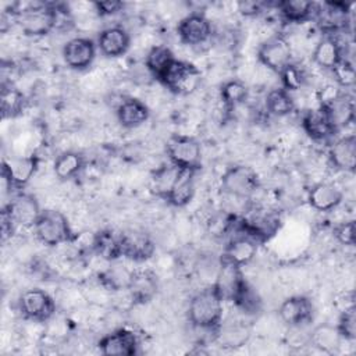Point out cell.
<instances>
[{"instance_id": "obj_6", "label": "cell", "mask_w": 356, "mask_h": 356, "mask_svg": "<svg viewBox=\"0 0 356 356\" xmlns=\"http://www.w3.org/2000/svg\"><path fill=\"white\" fill-rule=\"evenodd\" d=\"M259 186V177L249 165H232L221 177V188L231 196L249 197Z\"/></svg>"}, {"instance_id": "obj_21", "label": "cell", "mask_w": 356, "mask_h": 356, "mask_svg": "<svg viewBox=\"0 0 356 356\" xmlns=\"http://www.w3.org/2000/svg\"><path fill=\"white\" fill-rule=\"evenodd\" d=\"M328 157L337 170L353 172L356 167V136L350 134L337 139L330 147Z\"/></svg>"}, {"instance_id": "obj_31", "label": "cell", "mask_w": 356, "mask_h": 356, "mask_svg": "<svg viewBox=\"0 0 356 356\" xmlns=\"http://www.w3.org/2000/svg\"><path fill=\"white\" fill-rule=\"evenodd\" d=\"M321 106L327 108L337 129H339L341 127H346L348 124L355 121V104L353 100L346 95L339 93L331 102Z\"/></svg>"}, {"instance_id": "obj_14", "label": "cell", "mask_w": 356, "mask_h": 356, "mask_svg": "<svg viewBox=\"0 0 356 356\" xmlns=\"http://www.w3.org/2000/svg\"><path fill=\"white\" fill-rule=\"evenodd\" d=\"M121 249L122 257L142 263L154 254L156 245L146 232L131 229L121 232Z\"/></svg>"}, {"instance_id": "obj_40", "label": "cell", "mask_w": 356, "mask_h": 356, "mask_svg": "<svg viewBox=\"0 0 356 356\" xmlns=\"http://www.w3.org/2000/svg\"><path fill=\"white\" fill-rule=\"evenodd\" d=\"M337 330L343 339L353 341L356 338V312L353 306L342 312L337 324Z\"/></svg>"}, {"instance_id": "obj_28", "label": "cell", "mask_w": 356, "mask_h": 356, "mask_svg": "<svg viewBox=\"0 0 356 356\" xmlns=\"http://www.w3.org/2000/svg\"><path fill=\"white\" fill-rule=\"evenodd\" d=\"M243 278L245 277L241 271V267L234 266L231 263L220 261V270L214 286L217 288L224 300H231Z\"/></svg>"}, {"instance_id": "obj_13", "label": "cell", "mask_w": 356, "mask_h": 356, "mask_svg": "<svg viewBox=\"0 0 356 356\" xmlns=\"http://www.w3.org/2000/svg\"><path fill=\"white\" fill-rule=\"evenodd\" d=\"M138 338L127 328H118L97 342L99 352L104 356H132L138 352Z\"/></svg>"}, {"instance_id": "obj_10", "label": "cell", "mask_w": 356, "mask_h": 356, "mask_svg": "<svg viewBox=\"0 0 356 356\" xmlns=\"http://www.w3.org/2000/svg\"><path fill=\"white\" fill-rule=\"evenodd\" d=\"M292 49L288 39L275 35L264 40L257 49V60L268 70L280 74L281 70L291 63Z\"/></svg>"}, {"instance_id": "obj_17", "label": "cell", "mask_w": 356, "mask_h": 356, "mask_svg": "<svg viewBox=\"0 0 356 356\" xmlns=\"http://www.w3.org/2000/svg\"><path fill=\"white\" fill-rule=\"evenodd\" d=\"M313 312L314 307L312 300L303 295L286 298L278 309L280 318L289 327H299L309 323L313 317Z\"/></svg>"}, {"instance_id": "obj_2", "label": "cell", "mask_w": 356, "mask_h": 356, "mask_svg": "<svg viewBox=\"0 0 356 356\" xmlns=\"http://www.w3.org/2000/svg\"><path fill=\"white\" fill-rule=\"evenodd\" d=\"M33 228L38 239L47 246H57L74 238L68 218L54 209L42 210Z\"/></svg>"}, {"instance_id": "obj_36", "label": "cell", "mask_w": 356, "mask_h": 356, "mask_svg": "<svg viewBox=\"0 0 356 356\" xmlns=\"http://www.w3.org/2000/svg\"><path fill=\"white\" fill-rule=\"evenodd\" d=\"M248 86L241 79L225 81L220 88V97L228 110L242 104L248 99Z\"/></svg>"}, {"instance_id": "obj_1", "label": "cell", "mask_w": 356, "mask_h": 356, "mask_svg": "<svg viewBox=\"0 0 356 356\" xmlns=\"http://www.w3.org/2000/svg\"><path fill=\"white\" fill-rule=\"evenodd\" d=\"M222 296L213 285L192 296L188 306V318L197 330L218 331L222 318Z\"/></svg>"}, {"instance_id": "obj_18", "label": "cell", "mask_w": 356, "mask_h": 356, "mask_svg": "<svg viewBox=\"0 0 356 356\" xmlns=\"http://www.w3.org/2000/svg\"><path fill=\"white\" fill-rule=\"evenodd\" d=\"M302 127L314 140H325L338 131L324 106L307 110L302 118Z\"/></svg>"}, {"instance_id": "obj_9", "label": "cell", "mask_w": 356, "mask_h": 356, "mask_svg": "<svg viewBox=\"0 0 356 356\" xmlns=\"http://www.w3.org/2000/svg\"><path fill=\"white\" fill-rule=\"evenodd\" d=\"M350 6L352 4L343 1H324L323 4H318L314 19L317 21L320 31L327 36L343 31L349 24Z\"/></svg>"}, {"instance_id": "obj_7", "label": "cell", "mask_w": 356, "mask_h": 356, "mask_svg": "<svg viewBox=\"0 0 356 356\" xmlns=\"http://www.w3.org/2000/svg\"><path fill=\"white\" fill-rule=\"evenodd\" d=\"M18 310L26 320L46 321L54 314L56 303L46 291L33 288L22 292L18 299Z\"/></svg>"}, {"instance_id": "obj_16", "label": "cell", "mask_w": 356, "mask_h": 356, "mask_svg": "<svg viewBox=\"0 0 356 356\" xmlns=\"http://www.w3.org/2000/svg\"><path fill=\"white\" fill-rule=\"evenodd\" d=\"M3 209L10 214L15 225L35 227L38 217L40 214V207L38 200L28 193H19L14 196Z\"/></svg>"}, {"instance_id": "obj_15", "label": "cell", "mask_w": 356, "mask_h": 356, "mask_svg": "<svg viewBox=\"0 0 356 356\" xmlns=\"http://www.w3.org/2000/svg\"><path fill=\"white\" fill-rule=\"evenodd\" d=\"M96 46L104 57L117 58L124 56L129 50L131 36L124 26L113 25V26L104 28L99 33Z\"/></svg>"}, {"instance_id": "obj_11", "label": "cell", "mask_w": 356, "mask_h": 356, "mask_svg": "<svg viewBox=\"0 0 356 356\" xmlns=\"http://www.w3.org/2000/svg\"><path fill=\"white\" fill-rule=\"evenodd\" d=\"M213 33L209 18L202 13H191L184 17L177 26L179 40L188 46H199L206 43Z\"/></svg>"}, {"instance_id": "obj_32", "label": "cell", "mask_w": 356, "mask_h": 356, "mask_svg": "<svg viewBox=\"0 0 356 356\" xmlns=\"http://www.w3.org/2000/svg\"><path fill=\"white\" fill-rule=\"evenodd\" d=\"M26 100L24 93L11 83H3L0 90V110L4 118H14L25 108Z\"/></svg>"}, {"instance_id": "obj_30", "label": "cell", "mask_w": 356, "mask_h": 356, "mask_svg": "<svg viewBox=\"0 0 356 356\" xmlns=\"http://www.w3.org/2000/svg\"><path fill=\"white\" fill-rule=\"evenodd\" d=\"M83 165L85 157L82 156V153L67 150L56 157L53 170L57 178H60L61 181H67L76 177L83 170Z\"/></svg>"}, {"instance_id": "obj_42", "label": "cell", "mask_w": 356, "mask_h": 356, "mask_svg": "<svg viewBox=\"0 0 356 356\" xmlns=\"http://www.w3.org/2000/svg\"><path fill=\"white\" fill-rule=\"evenodd\" d=\"M335 238L339 243L345 245V246H353L356 242V227H355V221L349 220L345 221L342 224H339L335 231Z\"/></svg>"}, {"instance_id": "obj_3", "label": "cell", "mask_w": 356, "mask_h": 356, "mask_svg": "<svg viewBox=\"0 0 356 356\" xmlns=\"http://www.w3.org/2000/svg\"><path fill=\"white\" fill-rule=\"evenodd\" d=\"M159 82L175 95H189L199 88L202 72L195 64L175 58Z\"/></svg>"}, {"instance_id": "obj_26", "label": "cell", "mask_w": 356, "mask_h": 356, "mask_svg": "<svg viewBox=\"0 0 356 356\" xmlns=\"http://www.w3.org/2000/svg\"><path fill=\"white\" fill-rule=\"evenodd\" d=\"M93 250L104 260L114 261L122 257L121 249V232L113 229H102L93 235Z\"/></svg>"}, {"instance_id": "obj_19", "label": "cell", "mask_w": 356, "mask_h": 356, "mask_svg": "<svg viewBox=\"0 0 356 356\" xmlns=\"http://www.w3.org/2000/svg\"><path fill=\"white\" fill-rule=\"evenodd\" d=\"M257 243L253 238L239 232L234 239L225 246L220 261L231 263L234 266L242 267L253 260L257 252Z\"/></svg>"}, {"instance_id": "obj_45", "label": "cell", "mask_w": 356, "mask_h": 356, "mask_svg": "<svg viewBox=\"0 0 356 356\" xmlns=\"http://www.w3.org/2000/svg\"><path fill=\"white\" fill-rule=\"evenodd\" d=\"M238 6H239L241 14H243L246 17H253V15H257L263 11L264 3H260V1H241Z\"/></svg>"}, {"instance_id": "obj_38", "label": "cell", "mask_w": 356, "mask_h": 356, "mask_svg": "<svg viewBox=\"0 0 356 356\" xmlns=\"http://www.w3.org/2000/svg\"><path fill=\"white\" fill-rule=\"evenodd\" d=\"M343 339L337 327L321 325L313 332V343L324 352H334L339 346V341Z\"/></svg>"}, {"instance_id": "obj_8", "label": "cell", "mask_w": 356, "mask_h": 356, "mask_svg": "<svg viewBox=\"0 0 356 356\" xmlns=\"http://www.w3.org/2000/svg\"><path fill=\"white\" fill-rule=\"evenodd\" d=\"M36 156H19L1 163V179L4 192L11 188H21L26 185L38 170Z\"/></svg>"}, {"instance_id": "obj_12", "label": "cell", "mask_w": 356, "mask_h": 356, "mask_svg": "<svg viewBox=\"0 0 356 356\" xmlns=\"http://www.w3.org/2000/svg\"><path fill=\"white\" fill-rule=\"evenodd\" d=\"M96 43L89 38H72L63 47L64 63L76 71L86 70L96 57Z\"/></svg>"}, {"instance_id": "obj_39", "label": "cell", "mask_w": 356, "mask_h": 356, "mask_svg": "<svg viewBox=\"0 0 356 356\" xmlns=\"http://www.w3.org/2000/svg\"><path fill=\"white\" fill-rule=\"evenodd\" d=\"M278 75L281 76V88H284L288 92L299 90L300 88H303L306 82V74L303 68L292 61L288 65H285Z\"/></svg>"}, {"instance_id": "obj_46", "label": "cell", "mask_w": 356, "mask_h": 356, "mask_svg": "<svg viewBox=\"0 0 356 356\" xmlns=\"http://www.w3.org/2000/svg\"><path fill=\"white\" fill-rule=\"evenodd\" d=\"M15 227L17 225L13 221V218L10 217V214L4 209H1V234H3V239L11 236Z\"/></svg>"}, {"instance_id": "obj_43", "label": "cell", "mask_w": 356, "mask_h": 356, "mask_svg": "<svg viewBox=\"0 0 356 356\" xmlns=\"http://www.w3.org/2000/svg\"><path fill=\"white\" fill-rule=\"evenodd\" d=\"M95 10L99 15H113L124 8V3L118 0H106V1H95Z\"/></svg>"}, {"instance_id": "obj_44", "label": "cell", "mask_w": 356, "mask_h": 356, "mask_svg": "<svg viewBox=\"0 0 356 356\" xmlns=\"http://www.w3.org/2000/svg\"><path fill=\"white\" fill-rule=\"evenodd\" d=\"M231 225H232V220L224 214L210 220V231L213 235H224Z\"/></svg>"}, {"instance_id": "obj_22", "label": "cell", "mask_w": 356, "mask_h": 356, "mask_svg": "<svg viewBox=\"0 0 356 356\" xmlns=\"http://www.w3.org/2000/svg\"><path fill=\"white\" fill-rule=\"evenodd\" d=\"M343 199L342 191L330 182H318L309 189L307 202L318 211H331L337 209Z\"/></svg>"}, {"instance_id": "obj_23", "label": "cell", "mask_w": 356, "mask_h": 356, "mask_svg": "<svg viewBox=\"0 0 356 356\" xmlns=\"http://www.w3.org/2000/svg\"><path fill=\"white\" fill-rule=\"evenodd\" d=\"M115 114L120 125L131 129L145 124L149 120L150 111L142 100L136 97H128L118 104Z\"/></svg>"}, {"instance_id": "obj_5", "label": "cell", "mask_w": 356, "mask_h": 356, "mask_svg": "<svg viewBox=\"0 0 356 356\" xmlns=\"http://www.w3.org/2000/svg\"><path fill=\"white\" fill-rule=\"evenodd\" d=\"M18 24L25 35L43 36L57 28V6L36 4L18 14Z\"/></svg>"}, {"instance_id": "obj_24", "label": "cell", "mask_w": 356, "mask_h": 356, "mask_svg": "<svg viewBox=\"0 0 356 356\" xmlns=\"http://www.w3.org/2000/svg\"><path fill=\"white\" fill-rule=\"evenodd\" d=\"M343 47L334 36L323 38L314 47L312 58L323 70L332 71L343 58Z\"/></svg>"}, {"instance_id": "obj_34", "label": "cell", "mask_w": 356, "mask_h": 356, "mask_svg": "<svg viewBox=\"0 0 356 356\" xmlns=\"http://www.w3.org/2000/svg\"><path fill=\"white\" fill-rule=\"evenodd\" d=\"M246 314H256L261 309V299L256 289L243 278L231 299Z\"/></svg>"}, {"instance_id": "obj_29", "label": "cell", "mask_w": 356, "mask_h": 356, "mask_svg": "<svg viewBox=\"0 0 356 356\" xmlns=\"http://www.w3.org/2000/svg\"><path fill=\"white\" fill-rule=\"evenodd\" d=\"M174 60L175 56L170 47L164 44H157L147 51L145 57V67L156 81H160Z\"/></svg>"}, {"instance_id": "obj_27", "label": "cell", "mask_w": 356, "mask_h": 356, "mask_svg": "<svg viewBox=\"0 0 356 356\" xmlns=\"http://www.w3.org/2000/svg\"><path fill=\"white\" fill-rule=\"evenodd\" d=\"M317 3L307 0H284L277 4L280 14L288 22H306L316 17Z\"/></svg>"}, {"instance_id": "obj_35", "label": "cell", "mask_w": 356, "mask_h": 356, "mask_svg": "<svg viewBox=\"0 0 356 356\" xmlns=\"http://www.w3.org/2000/svg\"><path fill=\"white\" fill-rule=\"evenodd\" d=\"M266 108L273 115L284 117L293 111L295 103L288 90L284 88H275L271 89L266 96Z\"/></svg>"}, {"instance_id": "obj_20", "label": "cell", "mask_w": 356, "mask_h": 356, "mask_svg": "<svg viewBox=\"0 0 356 356\" xmlns=\"http://www.w3.org/2000/svg\"><path fill=\"white\" fill-rule=\"evenodd\" d=\"M127 289L135 303H147L159 291L157 275L150 270L132 271Z\"/></svg>"}, {"instance_id": "obj_41", "label": "cell", "mask_w": 356, "mask_h": 356, "mask_svg": "<svg viewBox=\"0 0 356 356\" xmlns=\"http://www.w3.org/2000/svg\"><path fill=\"white\" fill-rule=\"evenodd\" d=\"M331 72L335 75V79L341 86L349 88L355 83V79H356L355 67L346 57H343Z\"/></svg>"}, {"instance_id": "obj_25", "label": "cell", "mask_w": 356, "mask_h": 356, "mask_svg": "<svg viewBox=\"0 0 356 356\" xmlns=\"http://www.w3.org/2000/svg\"><path fill=\"white\" fill-rule=\"evenodd\" d=\"M195 174L192 170H179V174L167 196V202L175 207H184L195 195Z\"/></svg>"}, {"instance_id": "obj_33", "label": "cell", "mask_w": 356, "mask_h": 356, "mask_svg": "<svg viewBox=\"0 0 356 356\" xmlns=\"http://www.w3.org/2000/svg\"><path fill=\"white\" fill-rule=\"evenodd\" d=\"M178 167H175L174 164H164L161 167H159L156 171H153L152 177H150V189L152 192L161 197V199H167L178 174H179Z\"/></svg>"}, {"instance_id": "obj_37", "label": "cell", "mask_w": 356, "mask_h": 356, "mask_svg": "<svg viewBox=\"0 0 356 356\" xmlns=\"http://www.w3.org/2000/svg\"><path fill=\"white\" fill-rule=\"evenodd\" d=\"M129 270H127L124 266H111L106 271H103L99 275L100 282L111 289V291H120V289H127L131 278Z\"/></svg>"}, {"instance_id": "obj_4", "label": "cell", "mask_w": 356, "mask_h": 356, "mask_svg": "<svg viewBox=\"0 0 356 356\" xmlns=\"http://www.w3.org/2000/svg\"><path fill=\"white\" fill-rule=\"evenodd\" d=\"M167 156L171 164L181 170L197 171L202 167L200 143L188 135H174L167 142Z\"/></svg>"}]
</instances>
